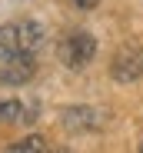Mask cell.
<instances>
[{
  "label": "cell",
  "mask_w": 143,
  "mask_h": 153,
  "mask_svg": "<svg viewBox=\"0 0 143 153\" xmlns=\"http://www.w3.org/2000/svg\"><path fill=\"white\" fill-rule=\"evenodd\" d=\"M110 76H113L116 83H133V80H140V76H143V47H140V43H123V47L113 53Z\"/></svg>",
  "instance_id": "6da1fadb"
},
{
  "label": "cell",
  "mask_w": 143,
  "mask_h": 153,
  "mask_svg": "<svg viewBox=\"0 0 143 153\" xmlns=\"http://www.w3.org/2000/svg\"><path fill=\"white\" fill-rule=\"evenodd\" d=\"M93 53H97V40H93L87 30L70 33V37L60 43V60H63V67H70V70H83V67L93 60Z\"/></svg>",
  "instance_id": "7a4b0ae2"
},
{
  "label": "cell",
  "mask_w": 143,
  "mask_h": 153,
  "mask_svg": "<svg viewBox=\"0 0 143 153\" xmlns=\"http://www.w3.org/2000/svg\"><path fill=\"white\" fill-rule=\"evenodd\" d=\"M33 53H13V57H4V63H0V83L4 87H23L33 76Z\"/></svg>",
  "instance_id": "3957f363"
},
{
  "label": "cell",
  "mask_w": 143,
  "mask_h": 153,
  "mask_svg": "<svg viewBox=\"0 0 143 153\" xmlns=\"http://www.w3.org/2000/svg\"><path fill=\"white\" fill-rule=\"evenodd\" d=\"M60 123L67 130H93V126H100V110H93V107H67L60 113Z\"/></svg>",
  "instance_id": "277c9868"
},
{
  "label": "cell",
  "mask_w": 143,
  "mask_h": 153,
  "mask_svg": "<svg viewBox=\"0 0 143 153\" xmlns=\"http://www.w3.org/2000/svg\"><path fill=\"white\" fill-rule=\"evenodd\" d=\"M17 33H20V50H23V53L40 50V43H43V27H40L37 20H23L20 27H17Z\"/></svg>",
  "instance_id": "5b68a950"
},
{
  "label": "cell",
  "mask_w": 143,
  "mask_h": 153,
  "mask_svg": "<svg viewBox=\"0 0 143 153\" xmlns=\"http://www.w3.org/2000/svg\"><path fill=\"white\" fill-rule=\"evenodd\" d=\"M13 53H20V33H17L13 23H4L0 27V60L13 57Z\"/></svg>",
  "instance_id": "8992f818"
},
{
  "label": "cell",
  "mask_w": 143,
  "mask_h": 153,
  "mask_svg": "<svg viewBox=\"0 0 143 153\" xmlns=\"http://www.w3.org/2000/svg\"><path fill=\"white\" fill-rule=\"evenodd\" d=\"M43 146H47L43 137H27V140L13 143V153H37V150H43Z\"/></svg>",
  "instance_id": "52a82bcc"
},
{
  "label": "cell",
  "mask_w": 143,
  "mask_h": 153,
  "mask_svg": "<svg viewBox=\"0 0 143 153\" xmlns=\"http://www.w3.org/2000/svg\"><path fill=\"white\" fill-rule=\"evenodd\" d=\"M23 117V107L17 100H0V120H20Z\"/></svg>",
  "instance_id": "ba28073f"
},
{
  "label": "cell",
  "mask_w": 143,
  "mask_h": 153,
  "mask_svg": "<svg viewBox=\"0 0 143 153\" xmlns=\"http://www.w3.org/2000/svg\"><path fill=\"white\" fill-rule=\"evenodd\" d=\"M73 4H77L80 10H93V7H97V4H100V0H73Z\"/></svg>",
  "instance_id": "9c48e42d"
},
{
  "label": "cell",
  "mask_w": 143,
  "mask_h": 153,
  "mask_svg": "<svg viewBox=\"0 0 143 153\" xmlns=\"http://www.w3.org/2000/svg\"><path fill=\"white\" fill-rule=\"evenodd\" d=\"M140 153H143V143H140Z\"/></svg>",
  "instance_id": "30bf717a"
}]
</instances>
